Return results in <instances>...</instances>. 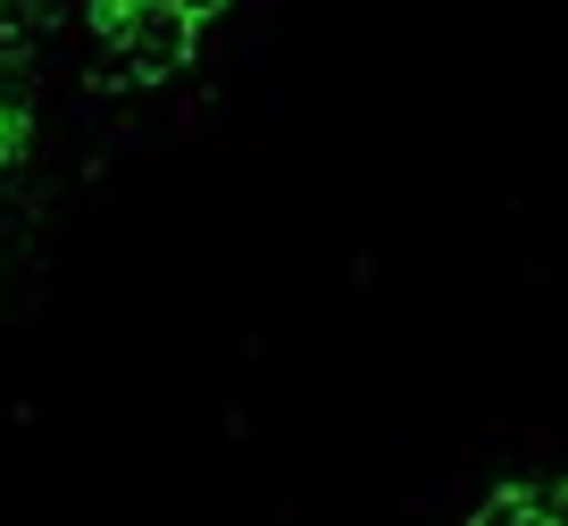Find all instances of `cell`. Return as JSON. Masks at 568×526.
I'll use <instances>...</instances> for the list:
<instances>
[{"mask_svg":"<svg viewBox=\"0 0 568 526\" xmlns=\"http://www.w3.org/2000/svg\"><path fill=\"white\" fill-rule=\"evenodd\" d=\"M468 526H568V476H527V485H501Z\"/></svg>","mask_w":568,"mask_h":526,"instance_id":"obj_1","label":"cell"}]
</instances>
